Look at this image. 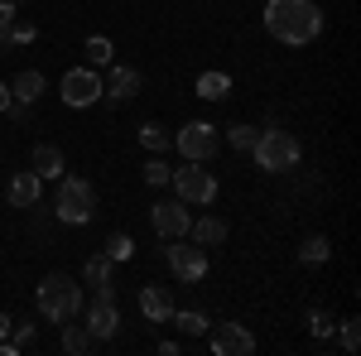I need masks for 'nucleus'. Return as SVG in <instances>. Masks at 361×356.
<instances>
[{"mask_svg":"<svg viewBox=\"0 0 361 356\" xmlns=\"http://www.w3.org/2000/svg\"><path fill=\"white\" fill-rule=\"evenodd\" d=\"M102 92H106L111 102H130V97L140 92V68H116V73H111V82L102 87Z\"/></svg>","mask_w":361,"mask_h":356,"instance_id":"obj_17","label":"nucleus"},{"mask_svg":"<svg viewBox=\"0 0 361 356\" xmlns=\"http://www.w3.org/2000/svg\"><path fill=\"white\" fill-rule=\"evenodd\" d=\"M5 106H10V87L0 82V111H5Z\"/></svg>","mask_w":361,"mask_h":356,"instance_id":"obj_34","label":"nucleus"},{"mask_svg":"<svg viewBox=\"0 0 361 356\" xmlns=\"http://www.w3.org/2000/svg\"><path fill=\"white\" fill-rule=\"evenodd\" d=\"M15 5H20V0H0V39H5L10 20H15Z\"/></svg>","mask_w":361,"mask_h":356,"instance_id":"obj_31","label":"nucleus"},{"mask_svg":"<svg viewBox=\"0 0 361 356\" xmlns=\"http://www.w3.org/2000/svg\"><path fill=\"white\" fill-rule=\"evenodd\" d=\"M140 313H145L149 323H169V313H173V294H169L164 284L140 289Z\"/></svg>","mask_w":361,"mask_h":356,"instance_id":"obj_14","label":"nucleus"},{"mask_svg":"<svg viewBox=\"0 0 361 356\" xmlns=\"http://www.w3.org/2000/svg\"><path fill=\"white\" fill-rule=\"evenodd\" d=\"M149 221H154V231H159L164 241H178V236H188V226H193V217H188V207H183V202H154Z\"/></svg>","mask_w":361,"mask_h":356,"instance_id":"obj_10","label":"nucleus"},{"mask_svg":"<svg viewBox=\"0 0 361 356\" xmlns=\"http://www.w3.org/2000/svg\"><path fill=\"white\" fill-rule=\"evenodd\" d=\"M29 168L39 173V178H63V149L58 145H34V154H29Z\"/></svg>","mask_w":361,"mask_h":356,"instance_id":"obj_15","label":"nucleus"},{"mask_svg":"<svg viewBox=\"0 0 361 356\" xmlns=\"http://www.w3.org/2000/svg\"><path fill=\"white\" fill-rule=\"evenodd\" d=\"M5 197H10V207H34L39 197H44V178L29 168V173H15L10 178V188H5Z\"/></svg>","mask_w":361,"mask_h":356,"instance_id":"obj_12","label":"nucleus"},{"mask_svg":"<svg viewBox=\"0 0 361 356\" xmlns=\"http://www.w3.org/2000/svg\"><path fill=\"white\" fill-rule=\"evenodd\" d=\"M255 164L265 168V173L294 168L299 164V140L289 135V130H260V140H255Z\"/></svg>","mask_w":361,"mask_h":356,"instance_id":"obj_4","label":"nucleus"},{"mask_svg":"<svg viewBox=\"0 0 361 356\" xmlns=\"http://www.w3.org/2000/svg\"><path fill=\"white\" fill-rule=\"evenodd\" d=\"M58 328H63V352H87V347H92V332H82V328H73V323H58Z\"/></svg>","mask_w":361,"mask_h":356,"instance_id":"obj_24","label":"nucleus"},{"mask_svg":"<svg viewBox=\"0 0 361 356\" xmlns=\"http://www.w3.org/2000/svg\"><path fill=\"white\" fill-rule=\"evenodd\" d=\"M207 347H212L217 356H250L255 352V337H250L241 323H217L212 337H207Z\"/></svg>","mask_w":361,"mask_h":356,"instance_id":"obj_9","label":"nucleus"},{"mask_svg":"<svg viewBox=\"0 0 361 356\" xmlns=\"http://www.w3.org/2000/svg\"><path fill=\"white\" fill-rule=\"evenodd\" d=\"M44 73H39V68H29V73H20V78H15V87H10V102H20V106H34V102H39V97H44Z\"/></svg>","mask_w":361,"mask_h":356,"instance_id":"obj_16","label":"nucleus"},{"mask_svg":"<svg viewBox=\"0 0 361 356\" xmlns=\"http://www.w3.org/2000/svg\"><path fill=\"white\" fill-rule=\"evenodd\" d=\"M328 255H333L328 236H304V246H299V260H304V265H323Z\"/></svg>","mask_w":361,"mask_h":356,"instance_id":"obj_21","label":"nucleus"},{"mask_svg":"<svg viewBox=\"0 0 361 356\" xmlns=\"http://www.w3.org/2000/svg\"><path fill=\"white\" fill-rule=\"evenodd\" d=\"M178 154L183 159H193V164H207L212 154H217V125H207V121H188L183 130H178Z\"/></svg>","mask_w":361,"mask_h":356,"instance_id":"obj_6","label":"nucleus"},{"mask_svg":"<svg viewBox=\"0 0 361 356\" xmlns=\"http://www.w3.org/2000/svg\"><path fill=\"white\" fill-rule=\"evenodd\" d=\"M169 183L178 188V202H193V207H207V202H217V178L207 173L202 164L188 159V168H178V173H169Z\"/></svg>","mask_w":361,"mask_h":356,"instance_id":"obj_5","label":"nucleus"},{"mask_svg":"<svg viewBox=\"0 0 361 356\" xmlns=\"http://www.w3.org/2000/svg\"><path fill=\"white\" fill-rule=\"evenodd\" d=\"M265 29L279 44H313L323 29V10L313 0H265Z\"/></svg>","mask_w":361,"mask_h":356,"instance_id":"obj_1","label":"nucleus"},{"mask_svg":"<svg viewBox=\"0 0 361 356\" xmlns=\"http://www.w3.org/2000/svg\"><path fill=\"white\" fill-rule=\"evenodd\" d=\"M169 173H173V168H169L164 159H149V164H145V183H149V188H164Z\"/></svg>","mask_w":361,"mask_h":356,"instance_id":"obj_27","label":"nucleus"},{"mask_svg":"<svg viewBox=\"0 0 361 356\" xmlns=\"http://www.w3.org/2000/svg\"><path fill=\"white\" fill-rule=\"evenodd\" d=\"M87 332H92L97 342H111L116 332H121V313H116V299H102V294H97V303L87 308Z\"/></svg>","mask_w":361,"mask_h":356,"instance_id":"obj_11","label":"nucleus"},{"mask_svg":"<svg viewBox=\"0 0 361 356\" xmlns=\"http://www.w3.org/2000/svg\"><path fill=\"white\" fill-rule=\"evenodd\" d=\"M197 97H202V102H226V97H231V78H226V73H202V78H197Z\"/></svg>","mask_w":361,"mask_h":356,"instance_id":"obj_19","label":"nucleus"},{"mask_svg":"<svg viewBox=\"0 0 361 356\" xmlns=\"http://www.w3.org/2000/svg\"><path fill=\"white\" fill-rule=\"evenodd\" d=\"M39 313H44L49 323H73V318L82 313V289H78L68 274H49V279L39 284Z\"/></svg>","mask_w":361,"mask_h":356,"instance_id":"obj_2","label":"nucleus"},{"mask_svg":"<svg viewBox=\"0 0 361 356\" xmlns=\"http://www.w3.org/2000/svg\"><path fill=\"white\" fill-rule=\"evenodd\" d=\"M308 323H313V337H333V318H328V313H313V318H308Z\"/></svg>","mask_w":361,"mask_h":356,"instance_id":"obj_30","label":"nucleus"},{"mask_svg":"<svg viewBox=\"0 0 361 356\" xmlns=\"http://www.w3.org/2000/svg\"><path fill=\"white\" fill-rule=\"evenodd\" d=\"M34 39H39V25H34V20H10V29H5L0 44H34Z\"/></svg>","mask_w":361,"mask_h":356,"instance_id":"obj_23","label":"nucleus"},{"mask_svg":"<svg viewBox=\"0 0 361 356\" xmlns=\"http://www.w3.org/2000/svg\"><path fill=\"white\" fill-rule=\"evenodd\" d=\"M140 145H145V149H154V154H164L173 140H169V130L159 125V121H149V125H140Z\"/></svg>","mask_w":361,"mask_h":356,"instance_id":"obj_22","label":"nucleus"},{"mask_svg":"<svg viewBox=\"0 0 361 356\" xmlns=\"http://www.w3.org/2000/svg\"><path fill=\"white\" fill-rule=\"evenodd\" d=\"M188 236H193L202 250H207V246H222V241H226V221L222 217H197L193 226H188Z\"/></svg>","mask_w":361,"mask_h":356,"instance_id":"obj_18","label":"nucleus"},{"mask_svg":"<svg viewBox=\"0 0 361 356\" xmlns=\"http://www.w3.org/2000/svg\"><path fill=\"white\" fill-rule=\"evenodd\" d=\"M82 54H87V63H92V68H106V63L116 58V49H111V39H102V34H92V39L82 44Z\"/></svg>","mask_w":361,"mask_h":356,"instance_id":"obj_20","label":"nucleus"},{"mask_svg":"<svg viewBox=\"0 0 361 356\" xmlns=\"http://www.w3.org/2000/svg\"><path fill=\"white\" fill-rule=\"evenodd\" d=\"M164 255H169V270L178 274L183 284H197V279L207 274V250L197 246V241H193V246H183V236H178V241H173Z\"/></svg>","mask_w":361,"mask_h":356,"instance_id":"obj_7","label":"nucleus"},{"mask_svg":"<svg viewBox=\"0 0 361 356\" xmlns=\"http://www.w3.org/2000/svg\"><path fill=\"white\" fill-rule=\"evenodd\" d=\"M58 221H68V226H82V221H92V212H97V188L87 183V178H78V173H68L63 183H58Z\"/></svg>","mask_w":361,"mask_h":356,"instance_id":"obj_3","label":"nucleus"},{"mask_svg":"<svg viewBox=\"0 0 361 356\" xmlns=\"http://www.w3.org/2000/svg\"><path fill=\"white\" fill-rule=\"evenodd\" d=\"M29 337H34V323H20V328H15V337H10V342H15V347H20V352H25V342Z\"/></svg>","mask_w":361,"mask_h":356,"instance_id":"obj_32","label":"nucleus"},{"mask_svg":"<svg viewBox=\"0 0 361 356\" xmlns=\"http://www.w3.org/2000/svg\"><path fill=\"white\" fill-rule=\"evenodd\" d=\"M361 347V328H357V318H347L342 323V352H357Z\"/></svg>","mask_w":361,"mask_h":356,"instance_id":"obj_29","label":"nucleus"},{"mask_svg":"<svg viewBox=\"0 0 361 356\" xmlns=\"http://www.w3.org/2000/svg\"><path fill=\"white\" fill-rule=\"evenodd\" d=\"M97 97H102V78H97L92 68H73V73H63V102H68V106L82 111V106H92Z\"/></svg>","mask_w":361,"mask_h":356,"instance_id":"obj_8","label":"nucleus"},{"mask_svg":"<svg viewBox=\"0 0 361 356\" xmlns=\"http://www.w3.org/2000/svg\"><path fill=\"white\" fill-rule=\"evenodd\" d=\"M5 337H10V318L0 313V342H5Z\"/></svg>","mask_w":361,"mask_h":356,"instance_id":"obj_33","label":"nucleus"},{"mask_svg":"<svg viewBox=\"0 0 361 356\" xmlns=\"http://www.w3.org/2000/svg\"><path fill=\"white\" fill-rule=\"evenodd\" d=\"M111 255H106V250H102V255H92V260H87L82 265V279L87 284H92V289H97V294H102V299H116V284H111Z\"/></svg>","mask_w":361,"mask_h":356,"instance_id":"obj_13","label":"nucleus"},{"mask_svg":"<svg viewBox=\"0 0 361 356\" xmlns=\"http://www.w3.org/2000/svg\"><path fill=\"white\" fill-rule=\"evenodd\" d=\"M169 318H173L178 328L188 332V337H202V332H207V318H202L197 308H183V313H169Z\"/></svg>","mask_w":361,"mask_h":356,"instance_id":"obj_25","label":"nucleus"},{"mask_svg":"<svg viewBox=\"0 0 361 356\" xmlns=\"http://www.w3.org/2000/svg\"><path fill=\"white\" fill-rule=\"evenodd\" d=\"M106 255H111V260H130V255H135V241H130L126 231H111V236H106Z\"/></svg>","mask_w":361,"mask_h":356,"instance_id":"obj_26","label":"nucleus"},{"mask_svg":"<svg viewBox=\"0 0 361 356\" xmlns=\"http://www.w3.org/2000/svg\"><path fill=\"white\" fill-rule=\"evenodd\" d=\"M226 140H231V145H236V149H255V125H231V130H226Z\"/></svg>","mask_w":361,"mask_h":356,"instance_id":"obj_28","label":"nucleus"}]
</instances>
